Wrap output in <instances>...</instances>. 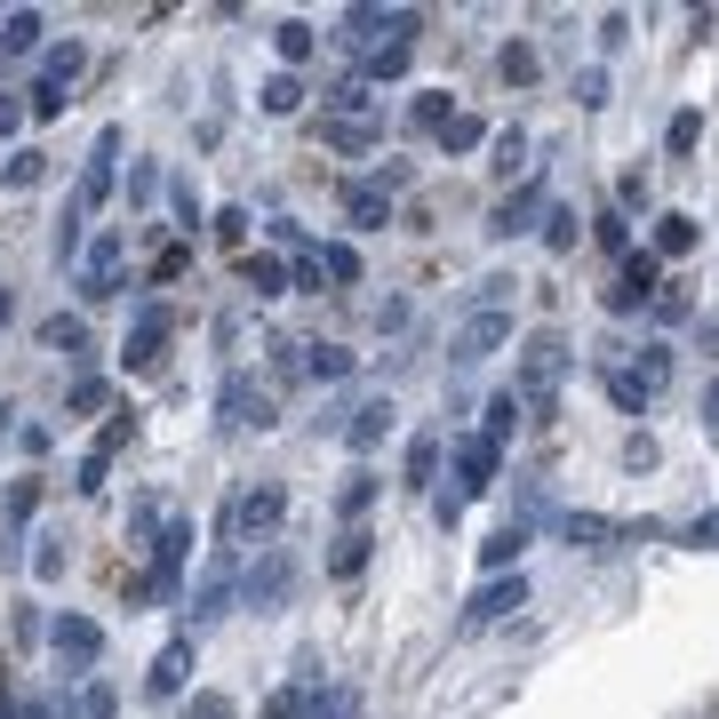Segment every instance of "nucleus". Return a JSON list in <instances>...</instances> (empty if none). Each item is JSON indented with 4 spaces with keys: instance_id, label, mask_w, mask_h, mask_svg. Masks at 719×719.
I'll list each match as a JSON object with an SVG mask.
<instances>
[{
    "instance_id": "obj_1",
    "label": "nucleus",
    "mask_w": 719,
    "mask_h": 719,
    "mask_svg": "<svg viewBox=\"0 0 719 719\" xmlns=\"http://www.w3.org/2000/svg\"><path fill=\"white\" fill-rule=\"evenodd\" d=\"M496 488V440H456V504H472V496H488Z\"/></svg>"
},
{
    "instance_id": "obj_2",
    "label": "nucleus",
    "mask_w": 719,
    "mask_h": 719,
    "mask_svg": "<svg viewBox=\"0 0 719 719\" xmlns=\"http://www.w3.org/2000/svg\"><path fill=\"white\" fill-rule=\"evenodd\" d=\"M656 281H664L656 249H632V256H624V281L607 288V313H632V304H647V296H656Z\"/></svg>"
},
{
    "instance_id": "obj_3",
    "label": "nucleus",
    "mask_w": 719,
    "mask_h": 719,
    "mask_svg": "<svg viewBox=\"0 0 719 719\" xmlns=\"http://www.w3.org/2000/svg\"><path fill=\"white\" fill-rule=\"evenodd\" d=\"M560 528H568V543H600V552H607V543H639V536H656V520H639V528H632V520H600V511H568Z\"/></svg>"
},
{
    "instance_id": "obj_4",
    "label": "nucleus",
    "mask_w": 719,
    "mask_h": 719,
    "mask_svg": "<svg viewBox=\"0 0 719 719\" xmlns=\"http://www.w3.org/2000/svg\"><path fill=\"white\" fill-rule=\"evenodd\" d=\"M496 345H511V313H472L456 336V360H488Z\"/></svg>"
},
{
    "instance_id": "obj_5",
    "label": "nucleus",
    "mask_w": 719,
    "mask_h": 719,
    "mask_svg": "<svg viewBox=\"0 0 719 719\" xmlns=\"http://www.w3.org/2000/svg\"><path fill=\"white\" fill-rule=\"evenodd\" d=\"M224 528H240V536H272V528H281V488H256V496H240V504L224 511Z\"/></svg>"
},
{
    "instance_id": "obj_6",
    "label": "nucleus",
    "mask_w": 719,
    "mask_h": 719,
    "mask_svg": "<svg viewBox=\"0 0 719 719\" xmlns=\"http://www.w3.org/2000/svg\"><path fill=\"white\" fill-rule=\"evenodd\" d=\"M520 600H528V584H520V575H496V584H479V592H472L464 624H496V615H511Z\"/></svg>"
},
{
    "instance_id": "obj_7",
    "label": "nucleus",
    "mask_w": 719,
    "mask_h": 719,
    "mask_svg": "<svg viewBox=\"0 0 719 719\" xmlns=\"http://www.w3.org/2000/svg\"><path fill=\"white\" fill-rule=\"evenodd\" d=\"M81 296H120V232H96L88 249V288Z\"/></svg>"
},
{
    "instance_id": "obj_8",
    "label": "nucleus",
    "mask_w": 719,
    "mask_h": 719,
    "mask_svg": "<svg viewBox=\"0 0 719 719\" xmlns=\"http://www.w3.org/2000/svg\"><path fill=\"white\" fill-rule=\"evenodd\" d=\"M160 345H168V313H160V304H145V313H136V328H128V368H152Z\"/></svg>"
},
{
    "instance_id": "obj_9",
    "label": "nucleus",
    "mask_w": 719,
    "mask_h": 719,
    "mask_svg": "<svg viewBox=\"0 0 719 719\" xmlns=\"http://www.w3.org/2000/svg\"><path fill=\"white\" fill-rule=\"evenodd\" d=\"M184 679H192V639H168L160 656H152V679H145V688H152V696H177Z\"/></svg>"
},
{
    "instance_id": "obj_10",
    "label": "nucleus",
    "mask_w": 719,
    "mask_h": 719,
    "mask_svg": "<svg viewBox=\"0 0 719 719\" xmlns=\"http://www.w3.org/2000/svg\"><path fill=\"white\" fill-rule=\"evenodd\" d=\"M113 152H120V128L96 136V160H88V177H81V209H96V200L113 192Z\"/></svg>"
},
{
    "instance_id": "obj_11",
    "label": "nucleus",
    "mask_w": 719,
    "mask_h": 719,
    "mask_svg": "<svg viewBox=\"0 0 719 719\" xmlns=\"http://www.w3.org/2000/svg\"><path fill=\"white\" fill-rule=\"evenodd\" d=\"M96 647H105V632H96L88 615H56V656H73V664H96Z\"/></svg>"
},
{
    "instance_id": "obj_12",
    "label": "nucleus",
    "mask_w": 719,
    "mask_h": 719,
    "mask_svg": "<svg viewBox=\"0 0 719 719\" xmlns=\"http://www.w3.org/2000/svg\"><path fill=\"white\" fill-rule=\"evenodd\" d=\"M552 376H560V336H536V345H528V392L543 400V392H552Z\"/></svg>"
},
{
    "instance_id": "obj_13",
    "label": "nucleus",
    "mask_w": 719,
    "mask_h": 719,
    "mask_svg": "<svg viewBox=\"0 0 719 719\" xmlns=\"http://www.w3.org/2000/svg\"><path fill=\"white\" fill-rule=\"evenodd\" d=\"M345 209H352V224H392V192L384 184H352Z\"/></svg>"
},
{
    "instance_id": "obj_14",
    "label": "nucleus",
    "mask_w": 719,
    "mask_h": 719,
    "mask_svg": "<svg viewBox=\"0 0 719 719\" xmlns=\"http://www.w3.org/2000/svg\"><path fill=\"white\" fill-rule=\"evenodd\" d=\"M184 552H192V528H184V520H168V528H160V575H152V584H177Z\"/></svg>"
},
{
    "instance_id": "obj_15",
    "label": "nucleus",
    "mask_w": 719,
    "mask_h": 719,
    "mask_svg": "<svg viewBox=\"0 0 719 719\" xmlns=\"http://www.w3.org/2000/svg\"><path fill=\"white\" fill-rule=\"evenodd\" d=\"M240 281H249L256 296H281L288 288V264L281 256H240Z\"/></svg>"
},
{
    "instance_id": "obj_16",
    "label": "nucleus",
    "mask_w": 719,
    "mask_h": 719,
    "mask_svg": "<svg viewBox=\"0 0 719 719\" xmlns=\"http://www.w3.org/2000/svg\"><path fill=\"white\" fill-rule=\"evenodd\" d=\"M224 416H232V424H256V432H264V424H272V400H264V392H249V384H232V392H224Z\"/></svg>"
},
{
    "instance_id": "obj_17",
    "label": "nucleus",
    "mask_w": 719,
    "mask_h": 719,
    "mask_svg": "<svg viewBox=\"0 0 719 719\" xmlns=\"http://www.w3.org/2000/svg\"><path fill=\"white\" fill-rule=\"evenodd\" d=\"M32 41H41V17H32V9H9V17H0V49H9V56H24Z\"/></svg>"
},
{
    "instance_id": "obj_18",
    "label": "nucleus",
    "mask_w": 719,
    "mask_h": 719,
    "mask_svg": "<svg viewBox=\"0 0 719 719\" xmlns=\"http://www.w3.org/2000/svg\"><path fill=\"white\" fill-rule=\"evenodd\" d=\"M384 432H392V400H368L360 416H352V448H376Z\"/></svg>"
},
{
    "instance_id": "obj_19",
    "label": "nucleus",
    "mask_w": 719,
    "mask_h": 719,
    "mask_svg": "<svg viewBox=\"0 0 719 719\" xmlns=\"http://www.w3.org/2000/svg\"><path fill=\"white\" fill-rule=\"evenodd\" d=\"M688 249H696V216H664L656 224V264L664 256H688Z\"/></svg>"
},
{
    "instance_id": "obj_20",
    "label": "nucleus",
    "mask_w": 719,
    "mask_h": 719,
    "mask_svg": "<svg viewBox=\"0 0 719 719\" xmlns=\"http://www.w3.org/2000/svg\"><path fill=\"white\" fill-rule=\"evenodd\" d=\"M511 424H520V392H496V400H488V432H479V440H496V448H504Z\"/></svg>"
},
{
    "instance_id": "obj_21",
    "label": "nucleus",
    "mask_w": 719,
    "mask_h": 719,
    "mask_svg": "<svg viewBox=\"0 0 719 719\" xmlns=\"http://www.w3.org/2000/svg\"><path fill=\"white\" fill-rule=\"evenodd\" d=\"M536 200H543L536 184H528L520 200H504V209H496V224H488V232H504V240H511V232H528V216H536Z\"/></svg>"
},
{
    "instance_id": "obj_22",
    "label": "nucleus",
    "mask_w": 719,
    "mask_h": 719,
    "mask_svg": "<svg viewBox=\"0 0 719 719\" xmlns=\"http://www.w3.org/2000/svg\"><path fill=\"white\" fill-rule=\"evenodd\" d=\"M304 352H313L304 368H313L320 384H336V376H352V352H345V345H304Z\"/></svg>"
},
{
    "instance_id": "obj_23",
    "label": "nucleus",
    "mask_w": 719,
    "mask_h": 719,
    "mask_svg": "<svg viewBox=\"0 0 719 719\" xmlns=\"http://www.w3.org/2000/svg\"><path fill=\"white\" fill-rule=\"evenodd\" d=\"M296 105H304V88H296L288 73H272V81H264V113H272V120H288Z\"/></svg>"
},
{
    "instance_id": "obj_24",
    "label": "nucleus",
    "mask_w": 719,
    "mask_h": 719,
    "mask_svg": "<svg viewBox=\"0 0 719 719\" xmlns=\"http://www.w3.org/2000/svg\"><path fill=\"white\" fill-rule=\"evenodd\" d=\"M368 543H376V536H368V528H352L345 543H336V560H328V568H336V575H360V568H368Z\"/></svg>"
},
{
    "instance_id": "obj_25",
    "label": "nucleus",
    "mask_w": 719,
    "mask_h": 719,
    "mask_svg": "<svg viewBox=\"0 0 719 719\" xmlns=\"http://www.w3.org/2000/svg\"><path fill=\"white\" fill-rule=\"evenodd\" d=\"M520 543H528V536H520V520H511V528H496L488 543H479V560H488V568H511V552H520Z\"/></svg>"
},
{
    "instance_id": "obj_26",
    "label": "nucleus",
    "mask_w": 719,
    "mask_h": 719,
    "mask_svg": "<svg viewBox=\"0 0 719 719\" xmlns=\"http://www.w3.org/2000/svg\"><path fill=\"white\" fill-rule=\"evenodd\" d=\"M496 64H504V81H520V88H528V81L543 73V64H536V49H528V41H511V49H504Z\"/></svg>"
},
{
    "instance_id": "obj_27",
    "label": "nucleus",
    "mask_w": 719,
    "mask_h": 719,
    "mask_svg": "<svg viewBox=\"0 0 719 719\" xmlns=\"http://www.w3.org/2000/svg\"><path fill=\"white\" fill-rule=\"evenodd\" d=\"M81 64H88V56H81V41H64V49H49V73H41V81L73 88V73H81Z\"/></svg>"
},
{
    "instance_id": "obj_28",
    "label": "nucleus",
    "mask_w": 719,
    "mask_h": 719,
    "mask_svg": "<svg viewBox=\"0 0 719 719\" xmlns=\"http://www.w3.org/2000/svg\"><path fill=\"white\" fill-rule=\"evenodd\" d=\"M479 136H488V128H479L472 113H448V128H440V145H448V152H472Z\"/></svg>"
},
{
    "instance_id": "obj_29",
    "label": "nucleus",
    "mask_w": 719,
    "mask_h": 719,
    "mask_svg": "<svg viewBox=\"0 0 719 719\" xmlns=\"http://www.w3.org/2000/svg\"><path fill=\"white\" fill-rule=\"evenodd\" d=\"M320 272H328V281H360V256L345 249V240H328V249H320Z\"/></svg>"
},
{
    "instance_id": "obj_30",
    "label": "nucleus",
    "mask_w": 719,
    "mask_h": 719,
    "mask_svg": "<svg viewBox=\"0 0 719 719\" xmlns=\"http://www.w3.org/2000/svg\"><path fill=\"white\" fill-rule=\"evenodd\" d=\"M696 136H704V113H672V128H664L672 152H696Z\"/></svg>"
},
{
    "instance_id": "obj_31",
    "label": "nucleus",
    "mask_w": 719,
    "mask_h": 719,
    "mask_svg": "<svg viewBox=\"0 0 719 719\" xmlns=\"http://www.w3.org/2000/svg\"><path fill=\"white\" fill-rule=\"evenodd\" d=\"M664 376H672V352L647 345V352H639V392H664Z\"/></svg>"
},
{
    "instance_id": "obj_32",
    "label": "nucleus",
    "mask_w": 719,
    "mask_h": 719,
    "mask_svg": "<svg viewBox=\"0 0 719 719\" xmlns=\"http://www.w3.org/2000/svg\"><path fill=\"white\" fill-rule=\"evenodd\" d=\"M432 472H440V440L424 432V440H416V448H408V479H416V488H424V479H432Z\"/></svg>"
},
{
    "instance_id": "obj_33",
    "label": "nucleus",
    "mask_w": 719,
    "mask_h": 719,
    "mask_svg": "<svg viewBox=\"0 0 719 719\" xmlns=\"http://www.w3.org/2000/svg\"><path fill=\"white\" fill-rule=\"evenodd\" d=\"M184 264H192V249L177 240V249H160V264H152V281H160V288H168V281H184Z\"/></svg>"
},
{
    "instance_id": "obj_34",
    "label": "nucleus",
    "mask_w": 719,
    "mask_h": 719,
    "mask_svg": "<svg viewBox=\"0 0 719 719\" xmlns=\"http://www.w3.org/2000/svg\"><path fill=\"white\" fill-rule=\"evenodd\" d=\"M49 345H56V352H81V345H88V328L56 313V320H49Z\"/></svg>"
},
{
    "instance_id": "obj_35",
    "label": "nucleus",
    "mask_w": 719,
    "mask_h": 719,
    "mask_svg": "<svg viewBox=\"0 0 719 719\" xmlns=\"http://www.w3.org/2000/svg\"><path fill=\"white\" fill-rule=\"evenodd\" d=\"M281 56H288V64L313 56V24H281Z\"/></svg>"
},
{
    "instance_id": "obj_36",
    "label": "nucleus",
    "mask_w": 719,
    "mask_h": 719,
    "mask_svg": "<svg viewBox=\"0 0 719 719\" xmlns=\"http://www.w3.org/2000/svg\"><path fill=\"white\" fill-rule=\"evenodd\" d=\"M688 543H696V552H719V511H696V520H688Z\"/></svg>"
},
{
    "instance_id": "obj_37",
    "label": "nucleus",
    "mask_w": 719,
    "mask_h": 719,
    "mask_svg": "<svg viewBox=\"0 0 719 719\" xmlns=\"http://www.w3.org/2000/svg\"><path fill=\"white\" fill-rule=\"evenodd\" d=\"M313 719H360V696H352V688H336L328 704H313Z\"/></svg>"
},
{
    "instance_id": "obj_38",
    "label": "nucleus",
    "mask_w": 719,
    "mask_h": 719,
    "mask_svg": "<svg viewBox=\"0 0 719 719\" xmlns=\"http://www.w3.org/2000/svg\"><path fill=\"white\" fill-rule=\"evenodd\" d=\"M520 152H528V136H520V128H504V136H496V168H504V177L520 168Z\"/></svg>"
},
{
    "instance_id": "obj_39",
    "label": "nucleus",
    "mask_w": 719,
    "mask_h": 719,
    "mask_svg": "<svg viewBox=\"0 0 719 719\" xmlns=\"http://www.w3.org/2000/svg\"><path fill=\"white\" fill-rule=\"evenodd\" d=\"M304 704H313V696L288 688V696H272V704H264V719H304Z\"/></svg>"
},
{
    "instance_id": "obj_40",
    "label": "nucleus",
    "mask_w": 719,
    "mask_h": 719,
    "mask_svg": "<svg viewBox=\"0 0 719 719\" xmlns=\"http://www.w3.org/2000/svg\"><path fill=\"white\" fill-rule=\"evenodd\" d=\"M9 184H17V192L41 184V152H17V160H9Z\"/></svg>"
},
{
    "instance_id": "obj_41",
    "label": "nucleus",
    "mask_w": 719,
    "mask_h": 719,
    "mask_svg": "<svg viewBox=\"0 0 719 719\" xmlns=\"http://www.w3.org/2000/svg\"><path fill=\"white\" fill-rule=\"evenodd\" d=\"M32 504H41V488H32V479H17V488H9V520H32Z\"/></svg>"
},
{
    "instance_id": "obj_42",
    "label": "nucleus",
    "mask_w": 719,
    "mask_h": 719,
    "mask_svg": "<svg viewBox=\"0 0 719 719\" xmlns=\"http://www.w3.org/2000/svg\"><path fill=\"white\" fill-rule=\"evenodd\" d=\"M543 240H552V249H568V240H575V216H568V209H552V216H543Z\"/></svg>"
},
{
    "instance_id": "obj_43",
    "label": "nucleus",
    "mask_w": 719,
    "mask_h": 719,
    "mask_svg": "<svg viewBox=\"0 0 719 719\" xmlns=\"http://www.w3.org/2000/svg\"><path fill=\"white\" fill-rule=\"evenodd\" d=\"M32 113H41V120H49V113H64V88H56V81H41V88H32Z\"/></svg>"
},
{
    "instance_id": "obj_44",
    "label": "nucleus",
    "mask_w": 719,
    "mask_h": 719,
    "mask_svg": "<svg viewBox=\"0 0 719 719\" xmlns=\"http://www.w3.org/2000/svg\"><path fill=\"white\" fill-rule=\"evenodd\" d=\"M368 496H376V479H368V472H352V488H345V511H368Z\"/></svg>"
},
{
    "instance_id": "obj_45",
    "label": "nucleus",
    "mask_w": 719,
    "mask_h": 719,
    "mask_svg": "<svg viewBox=\"0 0 719 719\" xmlns=\"http://www.w3.org/2000/svg\"><path fill=\"white\" fill-rule=\"evenodd\" d=\"M184 719H232V704H224V696H200V704H192Z\"/></svg>"
},
{
    "instance_id": "obj_46",
    "label": "nucleus",
    "mask_w": 719,
    "mask_h": 719,
    "mask_svg": "<svg viewBox=\"0 0 719 719\" xmlns=\"http://www.w3.org/2000/svg\"><path fill=\"white\" fill-rule=\"evenodd\" d=\"M17 120H24V105H17V96H0V136H9Z\"/></svg>"
},
{
    "instance_id": "obj_47",
    "label": "nucleus",
    "mask_w": 719,
    "mask_h": 719,
    "mask_svg": "<svg viewBox=\"0 0 719 719\" xmlns=\"http://www.w3.org/2000/svg\"><path fill=\"white\" fill-rule=\"evenodd\" d=\"M0 719H17V704H9V688H0Z\"/></svg>"
},
{
    "instance_id": "obj_48",
    "label": "nucleus",
    "mask_w": 719,
    "mask_h": 719,
    "mask_svg": "<svg viewBox=\"0 0 719 719\" xmlns=\"http://www.w3.org/2000/svg\"><path fill=\"white\" fill-rule=\"evenodd\" d=\"M0 320H9V288H0Z\"/></svg>"
}]
</instances>
